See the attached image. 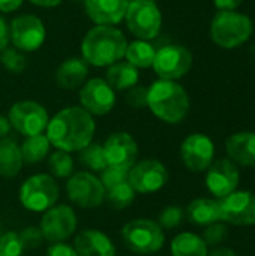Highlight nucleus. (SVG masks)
I'll return each instance as SVG.
<instances>
[{
  "instance_id": "36",
  "label": "nucleus",
  "mask_w": 255,
  "mask_h": 256,
  "mask_svg": "<svg viewBox=\"0 0 255 256\" xmlns=\"http://www.w3.org/2000/svg\"><path fill=\"white\" fill-rule=\"evenodd\" d=\"M227 237H228V226H227L225 224L216 222V224H212V225L206 226V231H204V234H203L201 238H203V242L207 244V248H209V246L216 248V246H219Z\"/></svg>"
},
{
  "instance_id": "8",
  "label": "nucleus",
  "mask_w": 255,
  "mask_h": 256,
  "mask_svg": "<svg viewBox=\"0 0 255 256\" xmlns=\"http://www.w3.org/2000/svg\"><path fill=\"white\" fill-rule=\"evenodd\" d=\"M192 54L188 48L177 44H170L156 51L153 70L159 80L177 81L183 78L192 68Z\"/></svg>"
},
{
  "instance_id": "25",
  "label": "nucleus",
  "mask_w": 255,
  "mask_h": 256,
  "mask_svg": "<svg viewBox=\"0 0 255 256\" xmlns=\"http://www.w3.org/2000/svg\"><path fill=\"white\" fill-rule=\"evenodd\" d=\"M23 165L24 162H23L20 146L11 138L0 140V177L3 178L17 177Z\"/></svg>"
},
{
  "instance_id": "14",
  "label": "nucleus",
  "mask_w": 255,
  "mask_h": 256,
  "mask_svg": "<svg viewBox=\"0 0 255 256\" xmlns=\"http://www.w3.org/2000/svg\"><path fill=\"white\" fill-rule=\"evenodd\" d=\"M215 158V144L204 134L188 135L180 146V159L192 172L206 171Z\"/></svg>"
},
{
  "instance_id": "11",
  "label": "nucleus",
  "mask_w": 255,
  "mask_h": 256,
  "mask_svg": "<svg viewBox=\"0 0 255 256\" xmlns=\"http://www.w3.org/2000/svg\"><path fill=\"white\" fill-rule=\"evenodd\" d=\"M78 220L74 208L66 204H59L44 212L39 230L45 242L60 243L74 236Z\"/></svg>"
},
{
  "instance_id": "13",
  "label": "nucleus",
  "mask_w": 255,
  "mask_h": 256,
  "mask_svg": "<svg viewBox=\"0 0 255 256\" xmlns=\"http://www.w3.org/2000/svg\"><path fill=\"white\" fill-rule=\"evenodd\" d=\"M168 182V171L158 159H143L128 172V183L135 194H153L161 190Z\"/></svg>"
},
{
  "instance_id": "32",
  "label": "nucleus",
  "mask_w": 255,
  "mask_h": 256,
  "mask_svg": "<svg viewBox=\"0 0 255 256\" xmlns=\"http://www.w3.org/2000/svg\"><path fill=\"white\" fill-rule=\"evenodd\" d=\"M0 63L12 74H21L27 66V60L24 54L17 48H9V46L0 52Z\"/></svg>"
},
{
  "instance_id": "29",
  "label": "nucleus",
  "mask_w": 255,
  "mask_h": 256,
  "mask_svg": "<svg viewBox=\"0 0 255 256\" xmlns=\"http://www.w3.org/2000/svg\"><path fill=\"white\" fill-rule=\"evenodd\" d=\"M78 160L81 165H84L86 168L95 172H101L108 166L102 144H98L93 141L78 152Z\"/></svg>"
},
{
  "instance_id": "47",
  "label": "nucleus",
  "mask_w": 255,
  "mask_h": 256,
  "mask_svg": "<svg viewBox=\"0 0 255 256\" xmlns=\"http://www.w3.org/2000/svg\"><path fill=\"white\" fill-rule=\"evenodd\" d=\"M75 2H81V0H75ZM83 2H84V0H83Z\"/></svg>"
},
{
  "instance_id": "23",
  "label": "nucleus",
  "mask_w": 255,
  "mask_h": 256,
  "mask_svg": "<svg viewBox=\"0 0 255 256\" xmlns=\"http://www.w3.org/2000/svg\"><path fill=\"white\" fill-rule=\"evenodd\" d=\"M186 216L197 226H209L221 220V201L216 198H198L186 207Z\"/></svg>"
},
{
  "instance_id": "12",
  "label": "nucleus",
  "mask_w": 255,
  "mask_h": 256,
  "mask_svg": "<svg viewBox=\"0 0 255 256\" xmlns=\"http://www.w3.org/2000/svg\"><path fill=\"white\" fill-rule=\"evenodd\" d=\"M9 36L14 48L21 52H33L45 42V27L36 15H18L11 21Z\"/></svg>"
},
{
  "instance_id": "41",
  "label": "nucleus",
  "mask_w": 255,
  "mask_h": 256,
  "mask_svg": "<svg viewBox=\"0 0 255 256\" xmlns=\"http://www.w3.org/2000/svg\"><path fill=\"white\" fill-rule=\"evenodd\" d=\"M9 42H11V36H9V26L6 24L5 18L0 15V52H2L3 50H6V48H8Z\"/></svg>"
},
{
  "instance_id": "20",
  "label": "nucleus",
  "mask_w": 255,
  "mask_h": 256,
  "mask_svg": "<svg viewBox=\"0 0 255 256\" xmlns=\"http://www.w3.org/2000/svg\"><path fill=\"white\" fill-rule=\"evenodd\" d=\"M74 248L78 256H116L111 238L99 230H84L75 236Z\"/></svg>"
},
{
  "instance_id": "48",
  "label": "nucleus",
  "mask_w": 255,
  "mask_h": 256,
  "mask_svg": "<svg viewBox=\"0 0 255 256\" xmlns=\"http://www.w3.org/2000/svg\"><path fill=\"white\" fill-rule=\"evenodd\" d=\"M0 236H2V232H0Z\"/></svg>"
},
{
  "instance_id": "16",
  "label": "nucleus",
  "mask_w": 255,
  "mask_h": 256,
  "mask_svg": "<svg viewBox=\"0 0 255 256\" xmlns=\"http://www.w3.org/2000/svg\"><path fill=\"white\" fill-rule=\"evenodd\" d=\"M80 104L90 116H105L116 105V93L104 78H92L81 86Z\"/></svg>"
},
{
  "instance_id": "6",
  "label": "nucleus",
  "mask_w": 255,
  "mask_h": 256,
  "mask_svg": "<svg viewBox=\"0 0 255 256\" xmlns=\"http://www.w3.org/2000/svg\"><path fill=\"white\" fill-rule=\"evenodd\" d=\"M59 195V184L56 178L50 174L32 176L20 188L21 206L33 213H44L56 206Z\"/></svg>"
},
{
  "instance_id": "24",
  "label": "nucleus",
  "mask_w": 255,
  "mask_h": 256,
  "mask_svg": "<svg viewBox=\"0 0 255 256\" xmlns=\"http://www.w3.org/2000/svg\"><path fill=\"white\" fill-rule=\"evenodd\" d=\"M140 78L138 69L129 62H116L105 70V81L113 90H129L137 86Z\"/></svg>"
},
{
  "instance_id": "39",
  "label": "nucleus",
  "mask_w": 255,
  "mask_h": 256,
  "mask_svg": "<svg viewBox=\"0 0 255 256\" xmlns=\"http://www.w3.org/2000/svg\"><path fill=\"white\" fill-rule=\"evenodd\" d=\"M47 256H78L74 246L60 242V243H53L47 249Z\"/></svg>"
},
{
  "instance_id": "22",
  "label": "nucleus",
  "mask_w": 255,
  "mask_h": 256,
  "mask_svg": "<svg viewBox=\"0 0 255 256\" xmlns=\"http://www.w3.org/2000/svg\"><path fill=\"white\" fill-rule=\"evenodd\" d=\"M89 64L83 57H69L56 69V84L65 90H75L86 82Z\"/></svg>"
},
{
  "instance_id": "27",
  "label": "nucleus",
  "mask_w": 255,
  "mask_h": 256,
  "mask_svg": "<svg viewBox=\"0 0 255 256\" xmlns=\"http://www.w3.org/2000/svg\"><path fill=\"white\" fill-rule=\"evenodd\" d=\"M50 146L51 144H50L47 135H44V134L27 136L23 141V144L20 146L23 162L26 165H36V164L42 162L44 159H47V156L50 153Z\"/></svg>"
},
{
  "instance_id": "42",
  "label": "nucleus",
  "mask_w": 255,
  "mask_h": 256,
  "mask_svg": "<svg viewBox=\"0 0 255 256\" xmlns=\"http://www.w3.org/2000/svg\"><path fill=\"white\" fill-rule=\"evenodd\" d=\"M24 0H0V12L3 14H9L17 10L18 8H21Z\"/></svg>"
},
{
  "instance_id": "45",
  "label": "nucleus",
  "mask_w": 255,
  "mask_h": 256,
  "mask_svg": "<svg viewBox=\"0 0 255 256\" xmlns=\"http://www.w3.org/2000/svg\"><path fill=\"white\" fill-rule=\"evenodd\" d=\"M29 2H32L33 4L41 6V8H56V6H59L63 0H29Z\"/></svg>"
},
{
  "instance_id": "37",
  "label": "nucleus",
  "mask_w": 255,
  "mask_h": 256,
  "mask_svg": "<svg viewBox=\"0 0 255 256\" xmlns=\"http://www.w3.org/2000/svg\"><path fill=\"white\" fill-rule=\"evenodd\" d=\"M18 236H20V240H21V244H23L24 250L36 249L45 242L41 230L36 228V226H27L23 231H20Z\"/></svg>"
},
{
  "instance_id": "46",
  "label": "nucleus",
  "mask_w": 255,
  "mask_h": 256,
  "mask_svg": "<svg viewBox=\"0 0 255 256\" xmlns=\"http://www.w3.org/2000/svg\"><path fill=\"white\" fill-rule=\"evenodd\" d=\"M149 2H155V3H156V2H158V0H149Z\"/></svg>"
},
{
  "instance_id": "35",
  "label": "nucleus",
  "mask_w": 255,
  "mask_h": 256,
  "mask_svg": "<svg viewBox=\"0 0 255 256\" xmlns=\"http://www.w3.org/2000/svg\"><path fill=\"white\" fill-rule=\"evenodd\" d=\"M128 172L126 170H122V168H116V166H107L104 171H101V183L107 190L122 184V183H126L128 182Z\"/></svg>"
},
{
  "instance_id": "38",
  "label": "nucleus",
  "mask_w": 255,
  "mask_h": 256,
  "mask_svg": "<svg viewBox=\"0 0 255 256\" xmlns=\"http://www.w3.org/2000/svg\"><path fill=\"white\" fill-rule=\"evenodd\" d=\"M126 102L131 108H135V110L146 108L147 106V88L141 86H134L132 88L128 90Z\"/></svg>"
},
{
  "instance_id": "17",
  "label": "nucleus",
  "mask_w": 255,
  "mask_h": 256,
  "mask_svg": "<svg viewBox=\"0 0 255 256\" xmlns=\"http://www.w3.org/2000/svg\"><path fill=\"white\" fill-rule=\"evenodd\" d=\"M107 165L129 171L138 159V144L128 132H114L102 144Z\"/></svg>"
},
{
  "instance_id": "2",
  "label": "nucleus",
  "mask_w": 255,
  "mask_h": 256,
  "mask_svg": "<svg viewBox=\"0 0 255 256\" xmlns=\"http://www.w3.org/2000/svg\"><path fill=\"white\" fill-rule=\"evenodd\" d=\"M128 40L114 26H95L81 42V57L87 64L108 68L125 57Z\"/></svg>"
},
{
  "instance_id": "33",
  "label": "nucleus",
  "mask_w": 255,
  "mask_h": 256,
  "mask_svg": "<svg viewBox=\"0 0 255 256\" xmlns=\"http://www.w3.org/2000/svg\"><path fill=\"white\" fill-rule=\"evenodd\" d=\"M183 216H185V212L182 207L179 206H168L165 207L159 216H158V225L162 228V230H173L176 226H179L183 220Z\"/></svg>"
},
{
  "instance_id": "19",
  "label": "nucleus",
  "mask_w": 255,
  "mask_h": 256,
  "mask_svg": "<svg viewBox=\"0 0 255 256\" xmlns=\"http://www.w3.org/2000/svg\"><path fill=\"white\" fill-rule=\"evenodd\" d=\"M129 0H84V9L96 26H116L126 14Z\"/></svg>"
},
{
  "instance_id": "26",
  "label": "nucleus",
  "mask_w": 255,
  "mask_h": 256,
  "mask_svg": "<svg viewBox=\"0 0 255 256\" xmlns=\"http://www.w3.org/2000/svg\"><path fill=\"white\" fill-rule=\"evenodd\" d=\"M173 256H207L209 249L203 238L194 232H182L171 242Z\"/></svg>"
},
{
  "instance_id": "4",
  "label": "nucleus",
  "mask_w": 255,
  "mask_h": 256,
  "mask_svg": "<svg viewBox=\"0 0 255 256\" xmlns=\"http://www.w3.org/2000/svg\"><path fill=\"white\" fill-rule=\"evenodd\" d=\"M212 42L222 50H236L245 45L252 33L251 16L239 10H216L209 27Z\"/></svg>"
},
{
  "instance_id": "43",
  "label": "nucleus",
  "mask_w": 255,
  "mask_h": 256,
  "mask_svg": "<svg viewBox=\"0 0 255 256\" xmlns=\"http://www.w3.org/2000/svg\"><path fill=\"white\" fill-rule=\"evenodd\" d=\"M207 256H237V254L230 248H215Z\"/></svg>"
},
{
  "instance_id": "28",
  "label": "nucleus",
  "mask_w": 255,
  "mask_h": 256,
  "mask_svg": "<svg viewBox=\"0 0 255 256\" xmlns=\"http://www.w3.org/2000/svg\"><path fill=\"white\" fill-rule=\"evenodd\" d=\"M155 56H156V50L153 48V45L149 44V40H141V39L128 44L125 52L126 62L134 64L137 69L152 68Z\"/></svg>"
},
{
  "instance_id": "30",
  "label": "nucleus",
  "mask_w": 255,
  "mask_h": 256,
  "mask_svg": "<svg viewBox=\"0 0 255 256\" xmlns=\"http://www.w3.org/2000/svg\"><path fill=\"white\" fill-rule=\"evenodd\" d=\"M134 200H135V190L126 182L107 190L104 202H107L114 210H125L134 202Z\"/></svg>"
},
{
  "instance_id": "40",
  "label": "nucleus",
  "mask_w": 255,
  "mask_h": 256,
  "mask_svg": "<svg viewBox=\"0 0 255 256\" xmlns=\"http://www.w3.org/2000/svg\"><path fill=\"white\" fill-rule=\"evenodd\" d=\"M245 0H213L218 10H237Z\"/></svg>"
},
{
  "instance_id": "31",
  "label": "nucleus",
  "mask_w": 255,
  "mask_h": 256,
  "mask_svg": "<svg viewBox=\"0 0 255 256\" xmlns=\"http://www.w3.org/2000/svg\"><path fill=\"white\" fill-rule=\"evenodd\" d=\"M48 168L53 177L57 178H69L74 174V160L71 153L56 150L48 158Z\"/></svg>"
},
{
  "instance_id": "18",
  "label": "nucleus",
  "mask_w": 255,
  "mask_h": 256,
  "mask_svg": "<svg viewBox=\"0 0 255 256\" xmlns=\"http://www.w3.org/2000/svg\"><path fill=\"white\" fill-rule=\"evenodd\" d=\"M206 171V186L216 200H222L237 189L240 180L239 168L228 158L212 162Z\"/></svg>"
},
{
  "instance_id": "1",
  "label": "nucleus",
  "mask_w": 255,
  "mask_h": 256,
  "mask_svg": "<svg viewBox=\"0 0 255 256\" xmlns=\"http://www.w3.org/2000/svg\"><path fill=\"white\" fill-rule=\"evenodd\" d=\"M95 118L81 106H68L60 110L47 126V138L57 150L74 153L80 152L93 141Z\"/></svg>"
},
{
  "instance_id": "44",
  "label": "nucleus",
  "mask_w": 255,
  "mask_h": 256,
  "mask_svg": "<svg viewBox=\"0 0 255 256\" xmlns=\"http://www.w3.org/2000/svg\"><path fill=\"white\" fill-rule=\"evenodd\" d=\"M9 130H11V123H9L8 117L0 116V140L6 138Z\"/></svg>"
},
{
  "instance_id": "34",
  "label": "nucleus",
  "mask_w": 255,
  "mask_h": 256,
  "mask_svg": "<svg viewBox=\"0 0 255 256\" xmlns=\"http://www.w3.org/2000/svg\"><path fill=\"white\" fill-rule=\"evenodd\" d=\"M24 248L18 232L8 231L0 236V256H23Z\"/></svg>"
},
{
  "instance_id": "3",
  "label": "nucleus",
  "mask_w": 255,
  "mask_h": 256,
  "mask_svg": "<svg viewBox=\"0 0 255 256\" xmlns=\"http://www.w3.org/2000/svg\"><path fill=\"white\" fill-rule=\"evenodd\" d=\"M147 106L159 120L176 124L189 112V96L177 81L158 80L147 88Z\"/></svg>"
},
{
  "instance_id": "9",
  "label": "nucleus",
  "mask_w": 255,
  "mask_h": 256,
  "mask_svg": "<svg viewBox=\"0 0 255 256\" xmlns=\"http://www.w3.org/2000/svg\"><path fill=\"white\" fill-rule=\"evenodd\" d=\"M8 120L11 128H14L18 134L24 136H33L47 130L50 117L41 104L35 100H20L11 106Z\"/></svg>"
},
{
  "instance_id": "15",
  "label": "nucleus",
  "mask_w": 255,
  "mask_h": 256,
  "mask_svg": "<svg viewBox=\"0 0 255 256\" xmlns=\"http://www.w3.org/2000/svg\"><path fill=\"white\" fill-rule=\"evenodd\" d=\"M221 201V220L236 226L255 225V194L234 190Z\"/></svg>"
},
{
  "instance_id": "5",
  "label": "nucleus",
  "mask_w": 255,
  "mask_h": 256,
  "mask_svg": "<svg viewBox=\"0 0 255 256\" xmlns=\"http://www.w3.org/2000/svg\"><path fill=\"white\" fill-rule=\"evenodd\" d=\"M125 246L138 255H153L165 243L164 230L152 219H132L122 230Z\"/></svg>"
},
{
  "instance_id": "10",
  "label": "nucleus",
  "mask_w": 255,
  "mask_h": 256,
  "mask_svg": "<svg viewBox=\"0 0 255 256\" xmlns=\"http://www.w3.org/2000/svg\"><path fill=\"white\" fill-rule=\"evenodd\" d=\"M66 195L71 202L81 208H96L105 201V189L101 180L92 172H75L68 178Z\"/></svg>"
},
{
  "instance_id": "7",
  "label": "nucleus",
  "mask_w": 255,
  "mask_h": 256,
  "mask_svg": "<svg viewBox=\"0 0 255 256\" xmlns=\"http://www.w3.org/2000/svg\"><path fill=\"white\" fill-rule=\"evenodd\" d=\"M129 32L141 40L155 39L162 27V14L155 2L131 0L125 14Z\"/></svg>"
},
{
  "instance_id": "21",
  "label": "nucleus",
  "mask_w": 255,
  "mask_h": 256,
  "mask_svg": "<svg viewBox=\"0 0 255 256\" xmlns=\"http://www.w3.org/2000/svg\"><path fill=\"white\" fill-rule=\"evenodd\" d=\"M228 159L240 166L255 168V132H237L227 138Z\"/></svg>"
}]
</instances>
